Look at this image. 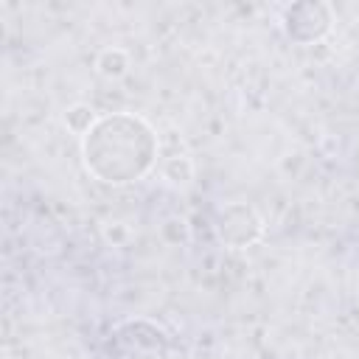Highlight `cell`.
<instances>
[{"label": "cell", "instance_id": "obj_1", "mask_svg": "<svg viewBox=\"0 0 359 359\" xmlns=\"http://www.w3.org/2000/svg\"><path fill=\"white\" fill-rule=\"evenodd\" d=\"M160 151L154 126L135 112L98 115L93 129L81 137V163L87 174L104 185H129L143 180Z\"/></svg>", "mask_w": 359, "mask_h": 359}, {"label": "cell", "instance_id": "obj_2", "mask_svg": "<svg viewBox=\"0 0 359 359\" xmlns=\"http://www.w3.org/2000/svg\"><path fill=\"white\" fill-rule=\"evenodd\" d=\"M101 353L104 359H171V337L149 317H129L112 325Z\"/></svg>", "mask_w": 359, "mask_h": 359}, {"label": "cell", "instance_id": "obj_3", "mask_svg": "<svg viewBox=\"0 0 359 359\" xmlns=\"http://www.w3.org/2000/svg\"><path fill=\"white\" fill-rule=\"evenodd\" d=\"M213 230H216V238L230 247V250H247V247H255L264 233H266V224H264V216L247 205V202H227L216 210V219H213Z\"/></svg>", "mask_w": 359, "mask_h": 359}, {"label": "cell", "instance_id": "obj_4", "mask_svg": "<svg viewBox=\"0 0 359 359\" xmlns=\"http://www.w3.org/2000/svg\"><path fill=\"white\" fill-rule=\"evenodd\" d=\"M280 28L294 45H314L334 28V8L323 0H300L283 8Z\"/></svg>", "mask_w": 359, "mask_h": 359}, {"label": "cell", "instance_id": "obj_5", "mask_svg": "<svg viewBox=\"0 0 359 359\" xmlns=\"http://www.w3.org/2000/svg\"><path fill=\"white\" fill-rule=\"evenodd\" d=\"M95 121H98V115H95L93 104H84V101H76V104H70V107L62 112V123L67 126V132H73V135H79V137H84V135L93 129Z\"/></svg>", "mask_w": 359, "mask_h": 359}, {"label": "cell", "instance_id": "obj_6", "mask_svg": "<svg viewBox=\"0 0 359 359\" xmlns=\"http://www.w3.org/2000/svg\"><path fill=\"white\" fill-rule=\"evenodd\" d=\"M95 70L104 76V79H121L126 76L129 70V53L123 48H104L98 56H95Z\"/></svg>", "mask_w": 359, "mask_h": 359}, {"label": "cell", "instance_id": "obj_7", "mask_svg": "<svg viewBox=\"0 0 359 359\" xmlns=\"http://www.w3.org/2000/svg\"><path fill=\"white\" fill-rule=\"evenodd\" d=\"M194 171L196 168H194V160L188 154H171L163 163V177L174 185H188L194 180Z\"/></svg>", "mask_w": 359, "mask_h": 359}, {"label": "cell", "instance_id": "obj_8", "mask_svg": "<svg viewBox=\"0 0 359 359\" xmlns=\"http://www.w3.org/2000/svg\"><path fill=\"white\" fill-rule=\"evenodd\" d=\"M160 236L168 241V244H185L188 241V224H185V219H180V216H168L163 224H160Z\"/></svg>", "mask_w": 359, "mask_h": 359}]
</instances>
